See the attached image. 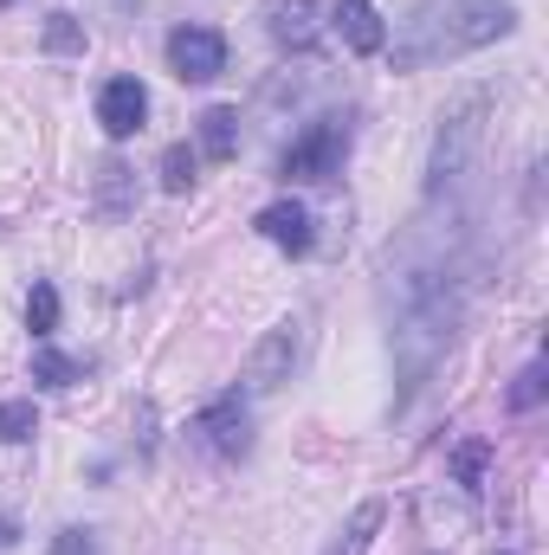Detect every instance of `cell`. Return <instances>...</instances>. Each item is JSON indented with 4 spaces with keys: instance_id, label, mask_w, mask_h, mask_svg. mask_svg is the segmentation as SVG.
I'll return each instance as SVG.
<instances>
[{
    "instance_id": "ffe728a7",
    "label": "cell",
    "mask_w": 549,
    "mask_h": 555,
    "mask_svg": "<svg viewBox=\"0 0 549 555\" xmlns=\"http://www.w3.org/2000/svg\"><path fill=\"white\" fill-rule=\"evenodd\" d=\"M544 388H549V382H544V362H531V369L511 382V414H531V408L544 401Z\"/></svg>"
},
{
    "instance_id": "ba28073f",
    "label": "cell",
    "mask_w": 549,
    "mask_h": 555,
    "mask_svg": "<svg viewBox=\"0 0 549 555\" xmlns=\"http://www.w3.org/2000/svg\"><path fill=\"white\" fill-rule=\"evenodd\" d=\"M266 33H272V46L284 52H310L317 39H323V20H330V0H266Z\"/></svg>"
},
{
    "instance_id": "9c48e42d",
    "label": "cell",
    "mask_w": 549,
    "mask_h": 555,
    "mask_svg": "<svg viewBox=\"0 0 549 555\" xmlns=\"http://www.w3.org/2000/svg\"><path fill=\"white\" fill-rule=\"evenodd\" d=\"M259 240H272L278 253H291V259H304L310 246H317V227H310V207L304 201H272V207H259Z\"/></svg>"
},
{
    "instance_id": "9a60e30c",
    "label": "cell",
    "mask_w": 549,
    "mask_h": 555,
    "mask_svg": "<svg viewBox=\"0 0 549 555\" xmlns=\"http://www.w3.org/2000/svg\"><path fill=\"white\" fill-rule=\"evenodd\" d=\"M33 382L39 388H72V382H85V362H72V356H59V349H33Z\"/></svg>"
},
{
    "instance_id": "3957f363",
    "label": "cell",
    "mask_w": 549,
    "mask_h": 555,
    "mask_svg": "<svg viewBox=\"0 0 549 555\" xmlns=\"http://www.w3.org/2000/svg\"><path fill=\"white\" fill-rule=\"evenodd\" d=\"M485 111H491V91H465L439 111V130H433V149H426V194H452L485 142Z\"/></svg>"
},
{
    "instance_id": "7a4b0ae2",
    "label": "cell",
    "mask_w": 549,
    "mask_h": 555,
    "mask_svg": "<svg viewBox=\"0 0 549 555\" xmlns=\"http://www.w3.org/2000/svg\"><path fill=\"white\" fill-rule=\"evenodd\" d=\"M518 33V7L511 0H413L395 26V72H426L446 59H465L478 46H498Z\"/></svg>"
},
{
    "instance_id": "2e32d148",
    "label": "cell",
    "mask_w": 549,
    "mask_h": 555,
    "mask_svg": "<svg viewBox=\"0 0 549 555\" xmlns=\"http://www.w3.org/2000/svg\"><path fill=\"white\" fill-rule=\"evenodd\" d=\"M46 52H52V59L85 52V20H78V13H46Z\"/></svg>"
},
{
    "instance_id": "d6986e66",
    "label": "cell",
    "mask_w": 549,
    "mask_h": 555,
    "mask_svg": "<svg viewBox=\"0 0 549 555\" xmlns=\"http://www.w3.org/2000/svg\"><path fill=\"white\" fill-rule=\"evenodd\" d=\"M33 433H39L33 401H0V446H20V439H33Z\"/></svg>"
},
{
    "instance_id": "277c9868",
    "label": "cell",
    "mask_w": 549,
    "mask_h": 555,
    "mask_svg": "<svg viewBox=\"0 0 549 555\" xmlns=\"http://www.w3.org/2000/svg\"><path fill=\"white\" fill-rule=\"evenodd\" d=\"M349 162V117H317L304 137L278 155V175L284 181H336Z\"/></svg>"
},
{
    "instance_id": "52a82bcc",
    "label": "cell",
    "mask_w": 549,
    "mask_h": 555,
    "mask_svg": "<svg viewBox=\"0 0 549 555\" xmlns=\"http://www.w3.org/2000/svg\"><path fill=\"white\" fill-rule=\"evenodd\" d=\"M168 72H175L181 85L220 78V72H227V39H220L214 26H175V33H168Z\"/></svg>"
},
{
    "instance_id": "4fadbf2b",
    "label": "cell",
    "mask_w": 549,
    "mask_h": 555,
    "mask_svg": "<svg viewBox=\"0 0 549 555\" xmlns=\"http://www.w3.org/2000/svg\"><path fill=\"white\" fill-rule=\"evenodd\" d=\"M201 155L207 162H233L240 155V111H227V104L201 111Z\"/></svg>"
},
{
    "instance_id": "44dd1931",
    "label": "cell",
    "mask_w": 549,
    "mask_h": 555,
    "mask_svg": "<svg viewBox=\"0 0 549 555\" xmlns=\"http://www.w3.org/2000/svg\"><path fill=\"white\" fill-rule=\"evenodd\" d=\"M485 459H491V446L485 439H472V446H459V478H465V491H478V478H485Z\"/></svg>"
},
{
    "instance_id": "5b68a950",
    "label": "cell",
    "mask_w": 549,
    "mask_h": 555,
    "mask_svg": "<svg viewBox=\"0 0 549 555\" xmlns=\"http://www.w3.org/2000/svg\"><path fill=\"white\" fill-rule=\"evenodd\" d=\"M297 362H304V323L284 317V323H272V330L259 336V349H253V362H246V395H272V388H284Z\"/></svg>"
},
{
    "instance_id": "7c38bea8",
    "label": "cell",
    "mask_w": 549,
    "mask_h": 555,
    "mask_svg": "<svg viewBox=\"0 0 549 555\" xmlns=\"http://www.w3.org/2000/svg\"><path fill=\"white\" fill-rule=\"evenodd\" d=\"M382 517H388V504H382V498L356 504V511H349V524H343V530L330 537V550H323V555H369L375 530H382Z\"/></svg>"
},
{
    "instance_id": "8fae6325",
    "label": "cell",
    "mask_w": 549,
    "mask_h": 555,
    "mask_svg": "<svg viewBox=\"0 0 549 555\" xmlns=\"http://www.w3.org/2000/svg\"><path fill=\"white\" fill-rule=\"evenodd\" d=\"M330 20H336V33H343L349 52H382V46H388L375 0H330Z\"/></svg>"
},
{
    "instance_id": "ac0fdd59",
    "label": "cell",
    "mask_w": 549,
    "mask_h": 555,
    "mask_svg": "<svg viewBox=\"0 0 549 555\" xmlns=\"http://www.w3.org/2000/svg\"><path fill=\"white\" fill-rule=\"evenodd\" d=\"M188 188H194V149L175 142V149L162 155V194H188Z\"/></svg>"
},
{
    "instance_id": "6da1fadb",
    "label": "cell",
    "mask_w": 549,
    "mask_h": 555,
    "mask_svg": "<svg viewBox=\"0 0 549 555\" xmlns=\"http://www.w3.org/2000/svg\"><path fill=\"white\" fill-rule=\"evenodd\" d=\"M388 297H395V375H401V408L433 382V369L446 362L452 349V330H459V272L446 266V253H426V259H401L388 266Z\"/></svg>"
},
{
    "instance_id": "e0dca14e",
    "label": "cell",
    "mask_w": 549,
    "mask_h": 555,
    "mask_svg": "<svg viewBox=\"0 0 549 555\" xmlns=\"http://www.w3.org/2000/svg\"><path fill=\"white\" fill-rule=\"evenodd\" d=\"M26 330H33L39 343L59 330V291H52V284H33V297H26Z\"/></svg>"
},
{
    "instance_id": "5bb4252c",
    "label": "cell",
    "mask_w": 549,
    "mask_h": 555,
    "mask_svg": "<svg viewBox=\"0 0 549 555\" xmlns=\"http://www.w3.org/2000/svg\"><path fill=\"white\" fill-rule=\"evenodd\" d=\"M130 188H137V175L111 155V162L98 168V214H124V207H130Z\"/></svg>"
},
{
    "instance_id": "8992f818",
    "label": "cell",
    "mask_w": 549,
    "mask_h": 555,
    "mask_svg": "<svg viewBox=\"0 0 549 555\" xmlns=\"http://www.w3.org/2000/svg\"><path fill=\"white\" fill-rule=\"evenodd\" d=\"M194 439H201L214 459H246V452H253V408H246V395L207 401L201 420H194Z\"/></svg>"
},
{
    "instance_id": "30bf717a",
    "label": "cell",
    "mask_w": 549,
    "mask_h": 555,
    "mask_svg": "<svg viewBox=\"0 0 549 555\" xmlns=\"http://www.w3.org/2000/svg\"><path fill=\"white\" fill-rule=\"evenodd\" d=\"M142 117H149V91H142L137 78H111L104 91H98V124H104V137H137Z\"/></svg>"
},
{
    "instance_id": "7402d4cb",
    "label": "cell",
    "mask_w": 549,
    "mask_h": 555,
    "mask_svg": "<svg viewBox=\"0 0 549 555\" xmlns=\"http://www.w3.org/2000/svg\"><path fill=\"white\" fill-rule=\"evenodd\" d=\"M46 555H104V550H98V530H78V524H72V530L52 537V550Z\"/></svg>"
},
{
    "instance_id": "603a6c76",
    "label": "cell",
    "mask_w": 549,
    "mask_h": 555,
    "mask_svg": "<svg viewBox=\"0 0 549 555\" xmlns=\"http://www.w3.org/2000/svg\"><path fill=\"white\" fill-rule=\"evenodd\" d=\"M7 543H13V517H0V550H7Z\"/></svg>"
}]
</instances>
